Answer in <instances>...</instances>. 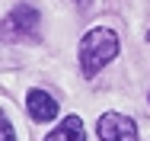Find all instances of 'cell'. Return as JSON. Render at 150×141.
<instances>
[{
  "mask_svg": "<svg viewBox=\"0 0 150 141\" xmlns=\"http://www.w3.org/2000/svg\"><path fill=\"white\" fill-rule=\"evenodd\" d=\"M118 55V35L112 29H90L80 39V71L83 77H96Z\"/></svg>",
  "mask_w": 150,
  "mask_h": 141,
  "instance_id": "1",
  "label": "cell"
},
{
  "mask_svg": "<svg viewBox=\"0 0 150 141\" xmlns=\"http://www.w3.org/2000/svg\"><path fill=\"white\" fill-rule=\"evenodd\" d=\"M96 135H99V141H141L137 122L121 112H102L96 122Z\"/></svg>",
  "mask_w": 150,
  "mask_h": 141,
  "instance_id": "2",
  "label": "cell"
},
{
  "mask_svg": "<svg viewBox=\"0 0 150 141\" xmlns=\"http://www.w3.org/2000/svg\"><path fill=\"white\" fill-rule=\"evenodd\" d=\"M38 29V13L32 6H16L10 10V16L3 19V32L6 39H19V35H35Z\"/></svg>",
  "mask_w": 150,
  "mask_h": 141,
  "instance_id": "3",
  "label": "cell"
},
{
  "mask_svg": "<svg viewBox=\"0 0 150 141\" xmlns=\"http://www.w3.org/2000/svg\"><path fill=\"white\" fill-rule=\"evenodd\" d=\"M26 109L35 122H51L54 115H58V99L51 96V93H45V90H29V96H26Z\"/></svg>",
  "mask_w": 150,
  "mask_h": 141,
  "instance_id": "4",
  "label": "cell"
},
{
  "mask_svg": "<svg viewBox=\"0 0 150 141\" xmlns=\"http://www.w3.org/2000/svg\"><path fill=\"white\" fill-rule=\"evenodd\" d=\"M45 141H86V128H83V119L80 115H67L54 132H48Z\"/></svg>",
  "mask_w": 150,
  "mask_h": 141,
  "instance_id": "5",
  "label": "cell"
},
{
  "mask_svg": "<svg viewBox=\"0 0 150 141\" xmlns=\"http://www.w3.org/2000/svg\"><path fill=\"white\" fill-rule=\"evenodd\" d=\"M0 125H3V141H16V135H13V125H10V115H6V112L0 115Z\"/></svg>",
  "mask_w": 150,
  "mask_h": 141,
  "instance_id": "6",
  "label": "cell"
}]
</instances>
